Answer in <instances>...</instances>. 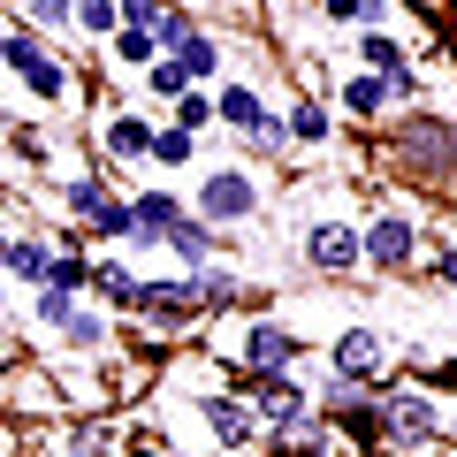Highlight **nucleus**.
Returning <instances> with one entry per match:
<instances>
[{"label":"nucleus","instance_id":"nucleus-1","mask_svg":"<svg viewBox=\"0 0 457 457\" xmlns=\"http://www.w3.org/2000/svg\"><path fill=\"white\" fill-rule=\"evenodd\" d=\"M0 69H16V84L38 99V107H69V92H77L69 62L46 46V31H31V23H16V31H8V54H0Z\"/></svg>","mask_w":457,"mask_h":457},{"label":"nucleus","instance_id":"nucleus-2","mask_svg":"<svg viewBox=\"0 0 457 457\" xmlns=\"http://www.w3.org/2000/svg\"><path fill=\"white\" fill-rule=\"evenodd\" d=\"M396 168L435 183V191H457V130L435 122V114H411L404 130H396Z\"/></svg>","mask_w":457,"mask_h":457},{"label":"nucleus","instance_id":"nucleus-3","mask_svg":"<svg viewBox=\"0 0 457 457\" xmlns=\"http://www.w3.org/2000/svg\"><path fill=\"white\" fill-rule=\"evenodd\" d=\"M191 213H198V221H213L221 237H228V228H245L252 213H260V183H252V168H206Z\"/></svg>","mask_w":457,"mask_h":457},{"label":"nucleus","instance_id":"nucleus-4","mask_svg":"<svg viewBox=\"0 0 457 457\" xmlns=\"http://www.w3.org/2000/svg\"><path fill=\"white\" fill-rule=\"evenodd\" d=\"M130 320H145V328H161V336H183V328H198L206 320V312H198V282L183 275H145L137 282V312Z\"/></svg>","mask_w":457,"mask_h":457},{"label":"nucleus","instance_id":"nucleus-5","mask_svg":"<svg viewBox=\"0 0 457 457\" xmlns=\"http://www.w3.org/2000/svg\"><path fill=\"white\" fill-rule=\"evenodd\" d=\"M359 237H366V267L374 275H411L420 267V221L404 206H381L374 221H359Z\"/></svg>","mask_w":457,"mask_h":457},{"label":"nucleus","instance_id":"nucleus-6","mask_svg":"<svg viewBox=\"0 0 457 457\" xmlns=\"http://www.w3.org/2000/svg\"><path fill=\"white\" fill-rule=\"evenodd\" d=\"M305 267H312V275H359V267H366V237H359V221H343V213L305 221Z\"/></svg>","mask_w":457,"mask_h":457},{"label":"nucleus","instance_id":"nucleus-7","mask_svg":"<svg viewBox=\"0 0 457 457\" xmlns=\"http://www.w3.org/2000/svg\"><path fill=\"white\" fill-rule=\"evenodd\" d=\"M381 359H389L381 328H336L328 343V374H343L351 389H381Z\"/></svg>","mask_w":457,"mask_h":457},{"label":"nucleus","instance_id":"nucleus-8","mask_svg":"<svg viewBox=\"0 0 457 457\" xmlns=\"http://www.w3.org/2000/svg\"><path fill=\"white\" fill-rule=\"evenodd\" d=\"M381 427H389V442H442L435 389H381Z\"/></svg>","mask_w":457,"mask_h":457},{"label":"nucleus","instance_id":"nucleus-9","mask_svg":"<svg viewBox=\"0 0 457 457\" xmlns=\"http://www.w3.org/2000/svg\"><path fill=\"white\" fill-rule=\"evenodd\" d=\"M198 420H206V435L221 442V450H252V442H267L260 404H252V396H237V389H213L206 404H198Z\"/></svg>","mask_w":457,"mask_h":457},{"label":"nucleus","instance_id":"nucleus-10","mask_svg":"<svg viewBox=\"0 0 457 457\" xmlns=\"http://www.w3.org/2000/svg\"><path fill=\"white\" fill-rule=\"evenodd\" d=\"M237 359L260 366V374H297V359H305V336H297V328H282V320H252L245 343H237Z\"/></svg>","mask_w":457,"mask_h":457},{"label":"nucleus","instance_id":"nucleus-11","mask_svg":"<svg viewBox=\"0 0 457 457\" xmlns=\"http://www.w3.org/2000/svg\"><path fill=\"white\" fill-rule=\"evenodd\" d=\"M114 336H122V312H107V305H77V312H69V328H62V351H69V359L107 366V359H114Z\"/></svg>","mask_w":457,"mask_h":457},{"label":"nucleus","instance_id":"nucleus-12","mask_svg":"<svg viewBox=\"0 0 457 457\" xmlns=\"http://www.w3.org/2000/svg\"><path fill=\"white\" fill-rule=\"evenodd\" d=\"M84 245H107V252H161V237H145V228H137V213H130V198L114 191L107 206L84 221Z\"/></svg>","mask_w":457,"mask_h":457},{"label":"nucleus","instance_id":"nucleus-13","mask_svg":"<svg viewBox=\"0 0 457 457\" xmlns=\"http://www.w3.org/2000/svg\"><path fill=\"white\" fill-rule=\"evenodd\" d=\"M221 245H228V237H221L213 221H198L191 206H183V221H176V228L161 237V252H168V260L183 267V275H198V267H213V260H221Z\"/></svg>","mask_w":457,"mask_h":457},{"label":"nucleus","instance_id":"nucleus-14","mask_svg":"<svg viewBox=\"0 0 457 457\" xmlns=\"http://www.w3.org/2000/svg\"><path fill=\"white\" fill-rule=\"evenodd\" d=\"M267 114H275V107H267V99L252 92L245 77H221V84H213V122H221L228 137H252V130L267 122Z\"/></svg>","mask_w":457,"mask_h":457},{"label":"nucleus","instance_id":"nucleus-15","mask_svg":"<svg viewBox=\"0 0 457 457\" xmlns=\"http://www.w3.org/2000/svg\"><path fill=\"white\" fill-rule=\"evenodd\" d=\"M137 282H145V275H130V260H122V252H107V260H92V282H84V297L130 320V312H137Z\"/></svg>","mask_w":457,"mask_h":457},{"label":"nucleus","instance_id":"nucleus-16","mask_svg":"<svg viewBox=\"0 0 457 457\" xmlns=\"http://www.w3.org/2000/svg\"><path fill=\"white\" fill-rule=\"evenodd\" d=\"M396 99H389V77H374V69H359V77L336 84V114H351V122H381Z\"/></svg>","mask_w":457,"mask_h":457},{"label":"nucleus","instance_id":"nucleus-17","mask_svg":"<svg viewBox=\"0 0 457 457\" xmlns=\"http://www.w3.org/2000/svg\"><path fill=\"white\" fill-rule=\"evenodd\" d=\"M0 267H8V282H16V290H38V282H46V267H54V245L38 237V228H16Z\"/></svg>","mask_w":457,"mask_h":457},{"label":"nucleus","instance_id":"nucleus-18","mask_svg":"<svg viewBox=\"0 0 457 457\" xmlns=\"http://www.w3.org/2000/svg\"><path fill=\"white\" fill-rule=\"evenodd\" d=\"M99 145H107V161H153V122L145 114H107Z\"/></svg>","mask_w":457,"mask_h":457},{"label":"nucleus","instance_id":"nucleus-19","mask_svg":"<svg viewBox=\"0 0 457 457\" xmlns=\"http://www.w3.org/2000/svg\"><path fill=\"white\" fill-rule=\"evenodd\" d=\"M191 282H198V312H206V320H221L228 305H245V275H237V267H221V260L198 267Z\"/></svg>","mask_w":457,"mask_h":457},{"label":"nucleus","instance_id":"nucleus-20","mask_svg":"<svg viewBox=\"0 0 457 457\" xmlns=\"http://www.w3.org/2000/svg\"><path fill=\"white\" fill-rule=\"evenodd\" d=\"M282 122H290V145H328V137H336V107H328V99H290Z\"/></svg>","mask_w":457,"mask_h":457},{"label":"nucleus","instance_id":"nucleus-21","mask_svg":"<svg viewBox=\"0 0 457 457\" xmlns=\"http://www.w3.org/2000/svg\"><path fill=\"white\" fill-rule=\"evenodd\" d=\"M54 198H62V206L77 213V221H92V213H99V206L114 198V183H107V168H77V176H69V183H62Z\"/></svg>","mask_w":457,"mask_h":457},{"label":"nucleus","instance_id":"nucleus-22","mask_svg":"<svg viewBox=\"0 0 457 457\" xmlns=\"http://www.w3.org/2000/svg\"><path fill=\"white\" fill-rule=\"evenodd\" d=\"M107 62H114V69H137V77H145V69L161 62V38H153L145 23H122V31L107 38Z\"/></svg>","mask_w":457,"mask_h":457},{"label":"nucleus","instance_id":"nucleus-23","mask_svg":"<svg viewBox=\"0 0 457 457\" xmlns=\"http://www.w3.org/2000/svg\"><path fill=\"white\" fill-rule=\"evenodd\" d=\"M176 62H183V77H191V84H221V62H228V54H221V38H213V31H191V38L176 46Z\"/></svg>","mask_w":457,"mask_h":457},{"label":"nucleus","instance_id":"nucleus-24","mask_svg":"<svg viewBox=\"0 0 457 457\" xmlns=\"http://www.w3.org/2000/svg\"><path fill=\"white\" fill-rule=\"evenodd\" d=\"M130 213H137V228H145V237H168V228L183 221V198L153 183V191H130Z\"/></svg>","mask_w":457,"mask_h":457},{"label":"nucleus","instance_id":"nucleus-25","mask_svg":"<svg viewBox=\"0 0 457 457\" xmlns=\"http://www.w3.org/2000/svg\"><path fill=\"white\" fill-rule=\"evenodd\" d=\"M359 62L374 69V77H396V69H411V46H404L396 31H366V38H359Z\"/></svg>","mask_w":457,"mask_h":457},{"label":"nucleus","instance_id":"nucleus-26","mask_svg":"<svg viewBox=\"0 0 457 457\" xmlns=\"http://www.w3.org/2000/svg\"><path fill=\"white\" fill-rule=\"evenodd\" d=\"M84 282H92L84 245H54V267H46V282H38V290H77V297H84Z\"/></svg>","mask_w":457,"mask_h":457},{"label":"nucleus","instance_id":"nucleus-27","mask_svg":"<svg viewBox=\"0 0 457 457\" xmlns=\"http://www.w3.org/2000/svg\"><path fill=\"white\" fill-rule=\"evenodd\" d=\"M168 122H176V130H191V137H206V130H213V84H191V92L168 107Z\"/></svg>","mask_w":457,"mask_h":457},{"label":"nucleus","instance_id":"nucleus-28","mask_svg":"<svg viewBox=\"0 0 457 457\" xmlns=\"http://www.w3.org/2000/svg\"><path fill=\"white\" fill-rule=\"evenodd\" d=\"M77 305H84L77 290H31V328L62 336V328H69V312H77Z\"/></svg>","mask_w":457,"mask_h":457},{"label":"nucleus","instance_id":"nucleus-29","mask_svg":"<svg viewBox=\"0 0 457 457\" xmlns=\"http://www.w3.org/2000/svg\"><path fill=\"white\" fill-rule=\"evenodd\" d=\"M153 168H198V137L191 130H153Z\"/></svg>","mask_w":457,"mask_h":457},{"label":"nucleus","instance_id":"nucleus-30","mask_svg":"<svg viewBox=\"0 0 457 457\" xmlns=\"http://www.w3.org/2000/svg\"><path fill=\"white\" fill-rule=\"evenodd\" d=\"M77 31L107 46V38L122 31V0H77Z\"/></svg>","mask_w":457,"mask_h":457},{"label":"nucleus","instance_id":"nucleus-31","mask_svg":"<svg viewBox=\"0 0 457 457\" xmlns=\"http://www.w3.org/2000/svg\"><path fill=\"white\" fill-rule=\"evenodd\" d=\"M237 145H245L252 161H282V153H290V122H282V107L267 114V122H260L252 137H237Z\"/></svg>","mask_w":457,"mask_h":457},{"label":"nucleus","instance_id":"nucleus-32","mask_svg":"<svg viewBox=\"0 0 457 457\" xmlns=\"http://www.w3.org/2000/svg\"><path fill=\"white\" fill-rule=\"evenodd\" d=\"M328 23H366V31H381L389 23V0H320Z\"/></svg>","mask_w":457,"mask_h":457},{"label":"nucleus","instance_id":"nucleus-33","mask_svg":"<svg viewBox=\"0 0 457 457\" xmlns=\"http://www.w3.org/2000/svg\"><path fill=\"white\" fill-rule=\"evenodd\" d=\"M23 23H31V31H77V0H23Z\"/></svg>","mask_w":457,"mask_h":457},{"label":"nucleus","instance_id":"nucleus-34","mask_svg":"<svg viewBox=\"0 0 457 457\" xmlns=\"http://www.w3.org/2000/svg\"><path fill=\"white\" fill-rule=\"evenodd\" d=\"M145 92H153V99H168V107H176V99L191 92V77H183V62H176V54H161V62L145 69Z\"/></svg>","mask_w":457,"mask_h":457},{"label":"nucleus","instance_id":"nucleus-35","mask_svg":"<svg viewBox=\"0 0 457 457\" xmlns=\"http://www.w3.org/2000/svg\"><path fill=\"white\" fill-rule=\"evenodd\" d=\"M191 31H198V16H191V8H176V0H168V8H161V23H153V38H161V54H176V46H183Z\"/></svg>","mask_w":457,"mask_h":457},{"label":"nucleus","instance_id":"nucleus-36","mask_svg":"<svg viewBox=\"0 0 457 457\" xmlns=\"http://www.w3.org/2000/svg\"><path fill=\"white\" fill-rule=\"evenodd\" d=\"M69 457H114V427L107 420H84L77 442H69Z\"/></svg>","mask_w":457,"mask_h":457},{"label":"nucleus","instance_id":"nucleus-37","mask_svg":"<svg viewBox=\"0 0 457 457\" xmlns=\"http://www.w3.org/2000/svg\"><path fill=\"white\" fill-rule=\"evenodd\" d=\"M161 8H168V0H122V23H145V31H153V23H161Z\"/></svg>","mask_w":457,"mask_h":457},{"label":"nucleus","instance_id":"nucleus-38","mask_svg":"<svg viewBox=\"0 0 457 457\" xmlns=\"http://www.w3.org/2000/svg\"><path fill=\"white\" fill-rule=\"evenodd\" d=\"M8 145H16L23 161H46V137H38V130H8Z\"/></svg>","mask_w":457,"mask_h":457},{"label":"nucleus","instance_id":"nucleus-39","mask_svg":"<svg viewBox=\"0 0 457 457\" xmlns=\"http://www.w3.org/2000/svg\"><path fill=\"white\" fill-rule=\"evenodd\" d=\"M427 275H435V282H450V290H457V245H450V252H435V260H427Z\"/></svg>","mask_w":457,"mask_h":457},{"label":"nucleus","instance_id":"nucleus-40","mask_svg":"<svg viewBox=\"0 0 457 457\" xmlns=\"http://www.w3.org/2000/svg\"><path fill=\"white\" fill-rule=\"evenodd\" d=\"M442 442H457V411H442Z\"/></svg>","mask_w":457,"mask_h":457},{"label":"nucleus","instance_id":"nucleus-41","mask_svg":"<svg viewBox=\"0 0 457 457\" xmlns=\"http://www.w3.org/2000/svg\"><path fill=\"white\" fill-rule=\"evenodd\" d=\"M8 237H16V228H8V221H0V260H8Z\"/></svg>","mask_w":457,"mask_h":457},{"label":"nucleus","instance_id":"nucleus-42","mask_svg":"<svg viewBox=\"0 0 457 457\" xmlns=\"http://www.w3.org/2000/svg\"><path fill=\"white\" fill-rule=\"evenodd\" d=\"M130 457H176V450H130Z\"/></svg>","mask_w":457,"mask_h":457},{"label":"nucleus","instance_id":"nucleus-43","mask_svg":"<svg viewBox=\"0 0 457 457\" xmlns=\"http://www.w3.org/2000/svg\"><path fill=\"white\" fill-rule=\"evenodd\" d=\"M0 54H8V31H0Z\"/></svg>","mask_w":457,"mask_h":457},{"label":"nucleus","instance_id":"nucleus-44","mask_svg":"<svg viewBox=\"0 0 457 457\" xmlns=\"http://www.w3.org/2000/svg\"><path fill=\"white\" fill-rule=\"evenodd\" d=\"M0 457H8V450H0Z\"/></svg>","mask_w":457,"mask_h":457}]
</instances>
